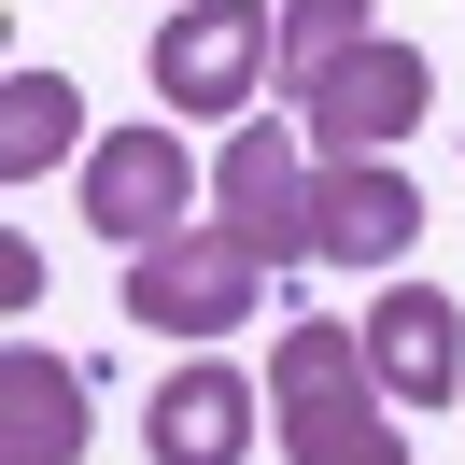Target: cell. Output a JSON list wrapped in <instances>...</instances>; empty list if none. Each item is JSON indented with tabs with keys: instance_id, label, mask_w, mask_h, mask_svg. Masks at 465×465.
Listing matches in <instances>:
<instances>
[{
	"instance_id": "cell-5",
	"label": "cell",
	"mask_w": 465,
	"mask_h": 465,
	"mask_svg": "<svg viewBox=\"0 0 465 465\" xmlns=\"http://www.w3.org/2000/svg\"><path fill=\"white\" fill-rule=\"evenodd\" d=\"M183 198H198V155H183V127L155 114V127H114V142H85V226L99 240H170L183 226Z\"/></svg>"
},
{
	"instance_id": "cell-8",
	"label": "cell",
	"mask_w": 465,
	"mask_h": 465,
	"mask_svg": "<svg viewBox=\"0 0 465 465\" xmlns=\"http://www.w3.org/2000/svg\"><path fill=\"white\" fill-rule=\"evenodd\" d=\"M367 367H381V395L395 409H437V395H465V311L437 282H395L367 311Z\"/></svg>"
},
{
	"instance_id": "cell-2",
	"label": "cell",
	"mask_w": 465,
	"mask_h": 465,
	"mask_svg": "<svg viewBox=\"0 0 465 465\" xmlns=\"http://www.w3.org/2000/svg\"><path fill=\"white\" fill-rule=\"evenodd\" d=\"M254 282H268L254 240L170 226V240L127 254V324H142V339H240V324H254Z\"/></svg>"
},
{
	"instance_id": "cell-1",
	"label": "cell",
	"mask_w": 465,
	"mask_h": 465,
	"mask_svg": "<svg viewBox=\"0 0 465 465\" xmlns=\"http://www.w3.org/2000/svg\"><path fill=\"white\" fill-rule=\"evenodd\" d=\"M268 409H282V465H409L395 451V395L367 367V324H282V367H268Z\"/></svg>"
},
{
	"instance_id": "cell-6",
	"label": "cell",
	"mask_w": 465,
	"mask_h": 465,
	"mask_svg": "<svg viewBox=\"0 0 465 465\" xmlns=\"http://www.w3.org/2000/svg\"><path fill=\"white\" fill-rule=\"evenodd\" d=\"M423 85H437V71L409 57V43H352V57L324 71L311 99H296V114H311V142H324V155H395L409 127H423Z\"/></svg>"
},
{
	"instance_id": "cell-12",
	"label": "cell",
	"mask_w": 465,
	"mask_h": 465,
	"mask_svg": "<svg viewBox=\"0 0 465 465\" xmlns=\"http://www.w3.org/2000/svg\"><path fill=\"white\" fill-rule=\"evenodd\" d=\"M352 43H381V29H367V0H282V57H268V71H282V99H311Z\"/></svg>"
},
{
	"instance_id": "cell-11",
	"label": "cell",
	"mask_w": 465,
	"mask_h": 465,
	"mask_svg": "<svg viewBox=\"0 0 465 465\" xmlns=\"http://www.w3.org/2000/svg\"><path fill=\"white\" fill-rule=\"evenodd\" d=\"M71 142H85V99H71V71H15V85H0V170L29 183V170H57Z\"/></svg>"
},
{
	"instance_id": "cell-3",
	"label": "cell",
	"mask_w": 465,
	"mask_h": 465,
	"mask_svg": "<svg viewBox=\"0 0 465 465\" xmlns=\"http://www.w3.org/2000/svg\"><path fill=\"white\" fill-rule=\"evenodd\" d=\"M268 57H282V15H268V0H170L155 99H170V114H254Z\"/></svg>"
},
{
	"instance_id": "cell-10",
	"label": "cell",
	"mask_w": 465,
	"mask_h": 465,
	"mask_svg": "<svg viewBox=\"0 0 465 465\" xmlns=\"http://www.w3.org/2000/svg\"><path fill=\"white\" fill-rule=\"evenodd\" d=\"M71 451H85V367L15 339L0 352V465H71Z\"/></svg>"
},
{
	"instance_id": "cell-9",
	"label": "cell",
	"mask_w": 465,
	"mask_h": 465,
	"mask_svg": "<svg viewBox=\"0 0 465 465\" xmlns=\"http://www.w3.org/2000/svg\"><path fill=\"white\" fill-rule=\"evenodd\" d=\"M254 409H268L254 381L198 352V367H170V381H155L142 437H155V465H240V451H254Z\"/></svg>"
},
{
	"instance_id": "cell-7",
	"label": "cell",
	"mask_w": 465,
	"mask_h": 465,
	"mask_svg": "<svg viewBox=\"0 0 465 465\" xmlns=\"http://www.w3.org/2000/svg\"><path fill=\"white\" fill-rule=\"evenodd\" d=\"M409 240H423V198H409L395 155H324V183H311V254H324V268H381V282H395Z\"/></svg>"
},
{
	"instance_id": "cell-4",
	"label": "cell",
	"mask_w": 465,
	"mask_h": 465,
	"mask_svg": "<svg viewBox=\"0 0 465 465\" xmlns=\"http://www.w3.org/2000/svg\"><path fill=\"white\" fill-rule=\"evenodd\" d=\"M311 155H296V127L282 114H240L226 127V155H212V212H226V240H254L268 268H296L311 254Z\"/></svg>"
}]
</instances>
